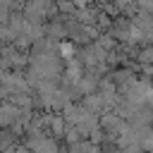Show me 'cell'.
<instances>
[{
    "instance_id": "6da1fadb",
    "label": "cell",
    "mask_w": 153,
    "mask_h": 153,
    "mask_svg": "<svg viewBox=\"0 0 153 153\" xmlns=\"http://www.w3.org/2000/svg\"><path fill=\"white\" fill-rule=\"evenodd\" d=\"M22 143V136L14 129H0V153H12Z\"/></svg>"
},
{
    "instance_id": "7a4b0ae2",
    "label": "cell",
    "mask_w": 153,
    "mask_h": 153,
    "mask_svg": "<svg viewBox=\"0 0 153 153\" xmlns=\"http://www.w3.org/2000/svg\"><path fill=\"white\" fill-rule=\"evenodd\" d=\"M12 153H31V151H29V148H26V146H22V143H19V146H17V148H14V151H12Z\"/></svg>"
},
{
    "instance_id": "3957f363",
    "label": "cell",
    "mask_w": 153,
    "mask_h": 153,
    "mask_svg": "<svg viewBox=\"0 0 153 153\" xmlns=\"http://www.w3.org/2000/svg\"><path fill=\"white\" fill-rule=\"evenodd\" d=\"M143 57H146V60H153V50H146V53H143Z\"/></svg>"
}]
</instances>
